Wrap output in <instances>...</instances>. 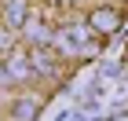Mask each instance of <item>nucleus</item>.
<instances>
[{"label": "nucleus", "instance_id": "nucleus-1", "mask_svg": "<svg viewBox=\"0 0 128 121\" xmlns=\"http://www.w3.org/2000/svg\"><path fill=\"white\" fill-rule=\"evenodd\" d=\"M92 30H95V33H114V30H117V26H121V15H117V11H106V8H99V11H92Z\"/></svg>", "mask_w": 128, "mask_h": 121}, {"label": "nucleus", "instance_id": "nucleus-2", "mask_svg": "<svg viewBox=\"0 0 128 121\" xmlns=\"http://www.w3.org/2000/svg\"><path fill=\"white\" fill-rule=\"evenodd\" d=\"M37 110H40V103L33 99V95H26V99L15 103V121H33V117H37Z\"/></svg>", "mask_w": 128, "mask_h": 121}, {"label": "nucleus", "instance_id": "nucleus-3", "mask_svg": "<svg viewBox=\"0 0 128 121\" xmlns=\"http://www.w3.org/2000/svg\"><path fill=\"white\" fill-rule=\"evenodd\" d=\"M30 66L40 70V73H51V59L44 55V51H33V55H30Z\"/></svg>", "mask_w": 128, "mask_h": 121}]
</instances>
